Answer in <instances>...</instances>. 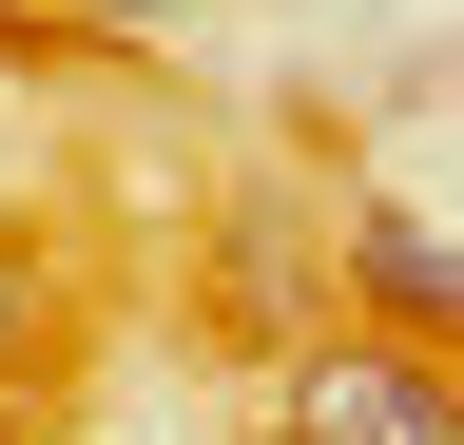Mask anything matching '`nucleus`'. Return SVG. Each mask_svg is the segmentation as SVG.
I'll list each match as a JSON object with an SVG mask.
<instances>
[{
    "label": "nucleus",
    "mask_w": 464,
    "mask_h": 445,
    "mask_svg": "<svg viewBox=\"0 0 464 445\" xmlns=\"http://www.w3.org/2000/svg\"><path fill=\"white\" fill-rule=\"evenodd\" d=\"M0 445H39V426H20V387H0Z\"/></svg>",
    "instance_id": "4"
},
{
    "label": "nucleus",
    "mask_w": 464,
    "mask_h": 445,
    "mask_svg": "<svg viewBox=\"0 0 464 445\" xmlns=\"http://www.w3.org/2000/svg\"><path fill=\"white\" fill-rule=\"evenodd\" d=\"M348 310H368L387 349H445V329H464V252H445V213H406V194L348 213Z\"/></svg>",
    "instance_id": "2"
},
{
    "label": "nucleus",
    "mask_w": 464,
    "mask_h": 445,
    "mask_svg": "<svg viewBox=\"0 0 464 445\" xmlns=\"http://www.w3.org/2000/svg\"><path fill=\"white\" fill-rule=\"evenodd\" d=\"M20 349H58V252L0 233V368H20Z\"/></svg>",
    "instance_id": "3"
},
{
    "label": "nucleus",
    "mask_w": 464,
    "mask_h": 445,
    "mask_svg": "<svg viewBox=\"0 0 464 445\" xmlns=\"http://www.w3.org/2000/svg\"><path fill=\"white\" fill-rule=\"evenodd\" d=\"M271 445H464V407H445V349H310L271 387Z\"/></svg>",
    "instance_id": "1"
}]
</instances>
